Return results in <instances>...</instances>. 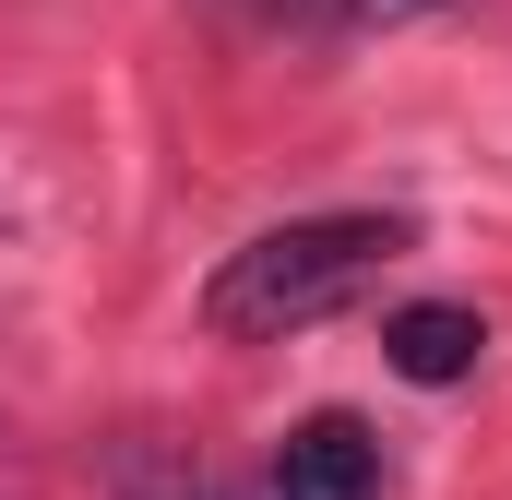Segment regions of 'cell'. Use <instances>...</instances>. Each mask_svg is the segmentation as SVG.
<instances>
[{
  "label": "cell",
  "instance_id": "1",
  "mask_svg": "<svg viewBox=\"0 0 512 500\" xmlns=\"http://www.w3.org/2000/svg\"><path fill=\"white\" fill-rule=\"evenodd\" d=\"M405 239H417V227H405L393 203H358V215H286V227L239 239L215 274H203V334H227V346L310 334V322H334Z\"/></svg>",
  "mask_w": 512,
  "mask_h": 500
},
{
  "label": "cell",
  "instance_id": "2",
  "mask_svg": "<svg viewBox=\"0 0 512 500\" xmlns=\"http://www.w3.org/2000/svg\"><path fill=\"white\" fill-rule=\"evenodd\" d=\"M274 500H382V429L322 405L274 441Z\"/></svg>",
  "mask_w": 512,
  "mask_h": 500
},
{
  "label": "cell",
  "instance_id": "3",
  "mask_svg": "<svg viewBox=\"0 0 512 500\" xmlns=\"http://www.w3.org/2000/svg\"><path fill=\"white\" fill-rule=\"evenodd\" d=\"M477 346H489V322H477L465 298H417V310H393V322H382V358H393L405 381H429V393L477 370Z\"/></svg>",
  "mask_w": 512,
  "mask_h": 500
},
{
  "label": "cell",
  "instance_id": "4",
  "mask_svg": "<svg viewBox=\"0 0 512 500\" xmlns=\"http://www.w3.org/2000/svg\"><path fill=\"white\" fill-rule=\"evenodd\" d=\"M286 24H310V36H382V24H429V12H453V0H274Z\"/></svg>",
  "mask_w": 512,
  "mask_h": 500
}]
</instances>
